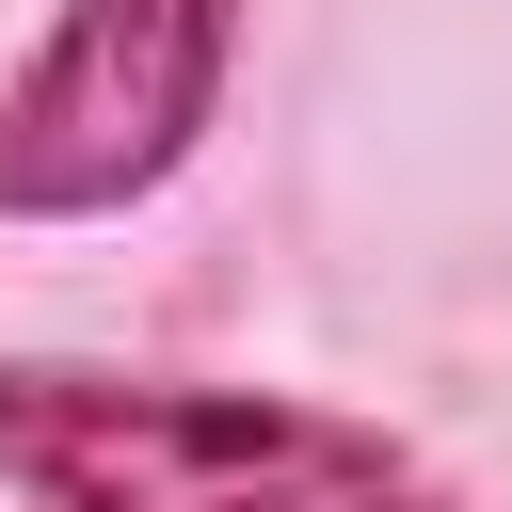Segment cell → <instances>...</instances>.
<instances>
[{"instance_id":"7a4b0ae2","label":"cell","mask_w":512,"mask_h":512,"mask_svg":"<svg viewBox=\"0 0 512 512\" xmlns=\"http://www.w3.org/2000/svg\"><path fill=\"white\" fill-rule=\"evenodd\" d=\"M240 80V0H48L0 64V224H128L192 176Z\"/></svg>"},{"instance_id":"6da1fadb","label":"cell","mask_w":512,"mask_h":512,"mask_svg":"<svg viewBox=\"0 0 512 512\" xmlns=\"http://www.w3.org/2000/svg\"><path fill=\"white\" fill-rule=\"evenodd\" d=\"M0 496L16 512H448V480L288 384H176L96 352H0Z\"/></svg>"}]
</instances>
